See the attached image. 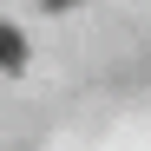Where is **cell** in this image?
Instances as JSON below:
<instances>
[{
  "label": "cell",
  "instance_id": "6da1fadb",
  "mask_svg": "<svg viewBox=\"0 0 151 151\" xmlns=\"http://www.w3.org/2000/svg\"><path fill=\"white\" fill-rule=\"evenodd\" d=\"M20 66H27V40L13 27H0V72H20Z\"/></svg>",
  "mask_w": 151,
  "mask_h": 151
},
{
  "label": "cell",
  "instance_id": "7a4b0ae2",
  "mask_svg": "<svg viewBox=\"0 0 151 151\" xmlns=\"http://www.w3.org/2000/svg\"><path fill=\"white\" fill-rule=\"evenodd\" d=\"M46 7H53V13H66V7H72V0H46Z\"/></svg>",
  "mask_w": 151,
  "mask_h": 151
}]
</instances>
